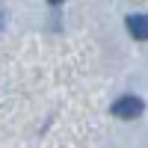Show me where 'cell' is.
<instances>
[{
  "mask_svg": "<svg viewBox=\"0 0 148 148\" xmlns=\"http://www.w3.org/2000/svg\"><path fill=\"white\" fill-rule=\"evenodd\" d=\"M142 110H145V104L139 101V98H119V101L113 104V113L119 116V119H136V116H142Z\"/></svg>",
  "mask_w": 148,
  "mask_h": 148,
  "instance_id": "obj_1",
  "label": "cell"
},
{
  "mask_svg": "<svg viewBox=\"0 0 148 148\" xmlns=\"http://www.w3.org/2000/svg\"><path fill=\"white\" fill-rule=\"evenodd\" d=\"M127 30L133 39L148 42V15H127Z\"/></svg>",
  "mask_w": 148,
  "mask_h": 148,
  "instance_id": "obj_2",
  "label": "cell"
},
{
  "mask_svg": "<svg viewBox=\"0 0 148 148\" xmlns=\"http://www.w3.org/2000/svg\"><path fill=\"white\" fill-rule=\"evenodd\" d=\"M47 3H53V6H56V3H62V0H47Z\"/></svg>",
  "mask_w": 148,
  "mask_h": 148,
  "instance_id": "obj_3",
  "label": "cell"
}]
</instances>
